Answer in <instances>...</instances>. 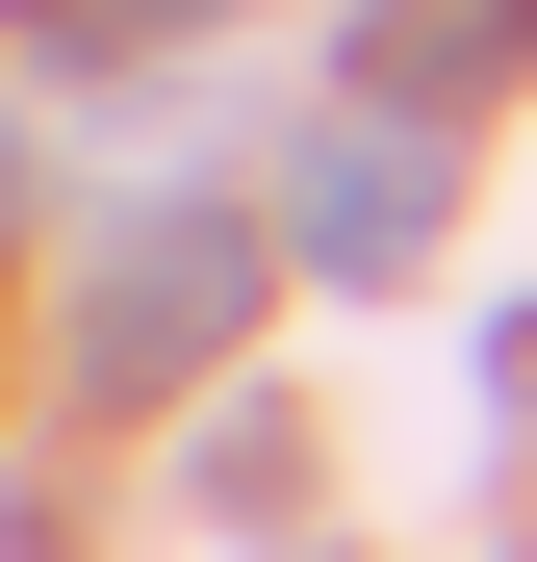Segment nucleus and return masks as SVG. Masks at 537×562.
I'll return each instance as SVG.
<instances>
[{
  "label": "nucleus",
  "mask_w": 537,
  "mask_h": 562,
  "mask_svg": "<svg viewBox=\"0 0 537 562\" xmlns=\"http://www.w3.org/2000/svg\"><path fill=\"white\" fill-rule=\"evenodd\" d=\"M26 26H52V52H154L179 0H26Z\"/></svg>",
  "instance_id": "3"
},
{
  "label": "nucleus",
  "mask_w": 537,
  "mask_h": 562,
  "mask_svg": "<svg viewBox=\"0 0 537 562\" xmlns=\"http://www.w3.org/2000/svg\"><path fill=\"white\" fill-rule=\"evenodd\" d=\"M307 256H333V281H410V256H435V154H410V128H333V154H307Z\"/></svg>",
  "instance_id": "2"
},
{
  "label": "nucleus",
  "mask_w": 537,
  "mask_h": 562,
  "mask_svg": "<svg viewBox=\"0 0 537 562\" xmlns=\"http://www.w3.org/2000/svg\"><path fill=\"white\" fill-rule=\"evenodd\" d=\"M231 307H256V231L231 205H154V231H103V281H77V384H205Z\"/></svg>",
  "instance_id": "1"
}]
</instances>
